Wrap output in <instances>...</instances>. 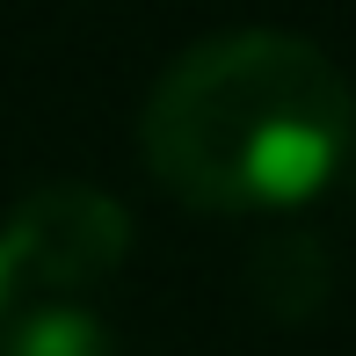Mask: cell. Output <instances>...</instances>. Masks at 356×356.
Listing matches in <instances>:
<instances>
[{
  "label": "cell",
  "instance_id": "6da1fadb",
  "mask_svg": "<svg viewBox=\"0 0 356 356\" xmlns=\"http://www.w3.org/2000/svg\"><path fill=\"white\" fill-rule=\"evenodd\" d=\"M356 138V95L313 37L218 29L153 80L138 153L175 204L262 218L305 204Z\"/></svg>",
  "mask_w": 356,
  "mask_h": 356
},
{
  "label": "cell",
  "instance_id": "7a4b0ae2",
  "mask_svg": "<svg viewBox=\"0 0 356 356\" xmlns=\"http://www.w3.org/2000/svg\"><path fill=\"white\" fill-rule=\"evenodd\" d=\"M131 254V211L95 182H44L0 225V269L8 284H37V291H88L102 277H117Z\"/></svg>",
  "mask_w": 356,
  "mask_h": 356
},
{
  "label": "cell",
  "instance_id": "3957f363",
  "mask_svg": "<svg viewBox=\"0 0 356 356\" xmlns=\"http://www.w3.org/2000/svg\"><path fill=\"white\" fill-rule=\"evenodd\" d=\"M248 291H254L277 320L320 313L327 291H334V254H327V240L305 233V225H277V233H262V248H254V262H248Z\"/></svg>",
  "mask_w": 356,
  "mask_h": 356
},
{
  "label": "cell",
  "instance_id": "277c9868",
  "mask_svg": "<svg viewBox=\"0 0 356 356\" xmlns=\"http://www.w3.org/2000/svg\"><path fill=\"white\" fill-rule=\"evenodd\" d=\"M0 356H117V342H109V327L95 313H80V305H37V313H22L8 327Z\"/></svg>",
  "mask_w": 356,
  "mask_h": 356
},
{
  "label": "cell",
  "instance_id": "5b68a950",
  "mask_svg": "<svg viewBox=\"0 0 356 356\" xmlns=\"http://www.w3.org/2000/svg\"><path fill=\"white\" fill-rule=\"evenodd\" d=\"M0 298H8V269H0Z\"/></svg>",
  "mask_w": 356,
  "mask_h": 356
}]
</instances>
